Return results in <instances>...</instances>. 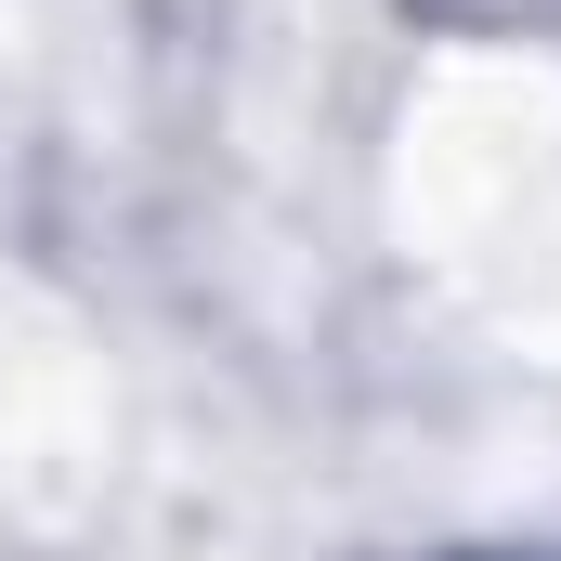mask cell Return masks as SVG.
I'll return each instance as SVG.
<instances>
[{
	"instance_id": "obj_1",
	"label": "cell",
	"mask_w": 561,
	"mask_h": 561,
	"mask_svg": "<svg viewBox=\"0 0 561 561\" xmlns=\"http://www.w3.org/2000/svg\"><path fill=\"white\" fill-rule=\"evenodd\" d=\"M470 561H510V549H470Z\"/></svg>"
}]
</instances>
